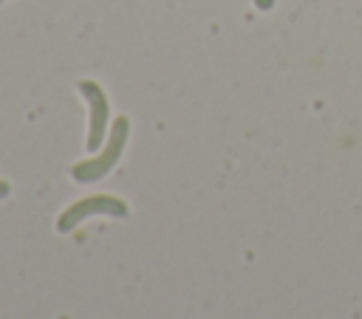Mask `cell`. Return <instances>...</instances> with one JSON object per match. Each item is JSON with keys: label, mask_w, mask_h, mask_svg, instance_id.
<instances>
[{"label": "cell", "mask_w": 362, "mask_h": 319, "mask_svg": "<svg viewBox=\"0 0 362 319\" xmlns=\"http://www.w3.org/2000/svg\"><path fill=\"white\" fill-rule=\"evenodd\" d=\"M127 136H130V121H127L124 116H119V119L113 121V127H110V136H107L102 152L93 155V158H85V161H79V164L71 167L74 181H79V183H90V181H99L102 175H107V172L116 167V161L122 158L124 144H127Z\"/></svg>", "instance_id": "1"}, {"label": "cell", "mask_w": 362, "mask_h": 319, "mask_svg": "<svg viewBox=\"0 0 362 319\" xmlns=\"http://www.w3.org/2000/svg\"><path fill=\"white\" fill-rule=\"evenodd\" d=\"M127 203L116 195H88L71 203L59 217H57V231H71L76 229L85 217L90 215H110V217H127Z\"/></svg>", "instance_id": "2"}, {"label": "cell", "mask_w": 362, "mask_h": 319, "mask_svg": "<svg viewBox=\"0 0 362 319\" xmlns=\"http://www.w3.org/2000/svg\"><path fill=\"white\" fill-rule=\"evenodd\" d=\"M79 93L88 99V104H90V130H88V150L90 152H96L99 147H102V138H105V133H107V116H110V107H107V96H105V90L96 85V82H90V79H82L79 85Z\"/></svg>", "instance_id": "3"}, {"label": "cell", "mask_w": 362, "mask_h": 319, "mask_svg": "<svg viewBox=\"0 0 362 319\" xmlns=\"http://www.w3.org/2000/svg\"><path fill=\"white\" fill-rule=\"evenodd\" d=\"M11 192V186H8V181H0V198H6Z\"/></svg>", "instance_id": "4"}, {"label": "cell", "mask_w": 362, "mask_h": 319, "mask_svg": "<svg viewBox=\"0 0 362 319\" xmlns=\"http://www.w3.org/2000/svg\"><path fill=\"white\" fill-rule=\"evenodd\" d=\"M0 3H6V0H0Z\"/></svg>", "instance_id": "5"}]
</instances>
